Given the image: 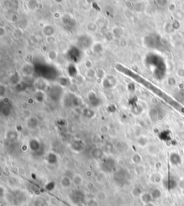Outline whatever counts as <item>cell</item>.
Returning <instances> with one entry per match:
<instances>
[{
	"label": "cell",
	"instance_id": "4",
	"mask_svg": "<svg viewBox=\"0 0 184 206\" xmlns=\"http://www.w3.org/2000/svg\"><path fill=\"white\" fill-rule=\"evenodd\" d=\"M169 160H170V162H171V164L174 166L180 165L181 163H182V158H181V156L179 155L178 153H176V152L171 153Z\"/></svg>",
	"mask_w": 184,
	"mask_h": 206
},
{
	"label": "cell",
	"instance_id": "15",
	"mask_svg": "<svg viewBox=\"0 0 184 206\" xmlns=\"http://www.w3.org/2000/svg\"><path fill=\"white\" fill-rule=\"evenodd\" d=\"M86 188H87L88 190H92V189L94 188V184L92 182H88L87 183V185H86Z\"/></svg>",
	"mask_w": 184,
	"mask_h": 206
},
{
	"label": "cell",
	"instance_id": "16",
	"mask_svg": "<svg viewBox=\"0 0 184 206\" xmlns=\"http://www.w3.org/2000/svg\"><path fill=\"white\" fill-rule=\"evenodd\" d=\"M176 110H178L179 113H181V114H182V115H184V107H183V105H179L178 107L177 108Z\"/></svg>",
	"mask_w": 184,
	"mask_h": 206
},
{
	"label": "cell",
	"instance_id": "14",
	"mask_svg": "<svg viewBox=\"0 0 184 206\" xmlns=\"http://www.w3.org/2000/svg\"><path fill=\"white\" fill-rule=\"evenodd\" d=\"M87 206H99V201L97 199H91L87 202Z\"/></svg>",
	"mask_w": 184,
	"mask_h": 206
},
{
	"label": "cell",
	"instance_id": "12",
	"mask_svg": "<svg viewBox=\"0 0 184 206\" xmlns=\"http://www.w3.org/2000/svg\"><path fill=\"white\" fill-rule=\"evenodd\" d=\"M151 195H152V197L153 198V200H156V199H158L161 197V190H159V189H154L153 190H152L151 193Z\"/></svg>",
	"mask_w": 184,
	"mask_h": 206
},
{
	"label": "cell",
	"instance_id": "8",
	"mask_svg": "<svg viewBox=\"0 0 184 206\" xmlns=\"http://www.w3.org/2000/svg\"><path fill=\"white\" fill-rule=\"evenodd\" d=\"M47 200L42 197H38L33 201L32 206H47Z\"/></svg>",
	"mask_w": 184,
	"mask_h": 206
},
{
	"label": "cell",
	"instance_id": "10",
	"mask_svg": "<svg viewBox=\"0 0 184 206\" xmlns=\"http://www.w3.org/2000/svg\"><path fill=\"white\" fill-rule=\"evenodd\" d=\"M142 193H143L142 191V189H141L140 187H135L132 190V195L135 198H140Z\"/></svg>",
	"mask_w": 184,
	"mask_h": 206
},
{
	"label": "cell",
	"instance_id": "17",
	"mask_svg": "<svg viewBox=\"0 0 184 206\" xmlns=\"http://www.w3.org/2000/svg\"><path fill=\"white\" fill-rule=\"evenodd\" d=\"M143 206H155V205L153 203H148V204H145Z\"/></svg>",
	"mask_w": 184,
	"mask_h": 206
},
{
	"label": "cell",
	"instance_id": "11",
	"mask_svg": "<svg viewBox=\"0 0 184 206\" xmlns=\"http://www.w3.org/2000/svg\"><path fill=\"white\" fill-rule=\"evenodd\" d=\"M96 199L98 201H104L107 199V194L104 191L98 192L96 195Z\"/></svg>",
	"mask_w": 184,
	"mask_h": 206
},
{
	"label": "cell",
	"instance_id": "7",
	"mask_svg": "<svg viewBox=\"0 0 184 206\" xmlns=\"http://www.w3.org/2000/svg\"><path fill=\"white\" fill-rule=\"evenodd\" d=\"M177 186V182L175 179L169 177V178L166 179V182H165V187L168 189V190H173Z\"/></svg>",
	"mask_w": 184,
	"mask_h": 206
},
{
	"label": "cell",
	"instance_id": "2",
	"mask_svg": "<svg viewBox=\"0 0 184 206\" xmlns=\"http://www.w3.org/2000/svg\"><path fill=\"white\" fill-rule=\"evenodd\" d=\"M149 63L150 68H151L152 72L156 77L157 79H162L166 72V66L163 59L158 55L152 54Z\"/></svg>",
	"mask_w": 184,
	"mask_h": 206
},
{
	"label": "cell",
	"instance_id": "1",
	"mask_svg": "<svg viewBox=\"0 0 184 206\" xmlns=\"http://www.w3.org/2000/svg\"><path fill=\"white\" fill-rule=\"evenodd\" d=\"M115 68L119 71V72H120L122 73V74L127 75V77L132 78L135 81L143 85V86H144L145 87H146L147 89H150V91L153 92L155 94H156L157 96H158L159 98H161L162 100H164L166 103H168V105L172 106V107H173L174 109L178 108V106L181 105L180 103H178V102L175 100V99L171 98L169 95H168L166 92L162 91L161 89L158 88V87H157L156 86H155L154 84H152L151 82L147 81V80L144 79V78L140 77V75L135 74V72H132V71L128 69V68H126L125 66H123L122 65H117Z\"/></svg>",
	"mask_w": 184,
	"mask_h": 206
},
{
	"label": "cell",
	"instance_id": "9",
	"mask_svg": "<svg viewBox=\"0 0 184 206\" xmlns=\"http://www.w3.org/2000/svg\"><path fill=\"white\" fill-rule=\"evenodd\" d=\"M83 181V178L80 174H75L72 178V183L75 186H80L82 184Z\"/></svg>",
	"mask_w": 184,
	"mask_h": 206
},
{
	"label": "cell",
	"instance_id": "6",
	"mask_svg": "<svg viewBox=\"0 0 184 206\" xmlns=\"http://www.w3.org/2000/svg\"><path fill=\"white\" fill-rule=\"evenodd\" d=\"M60 183H61V185L62 188H63L65 189L68 188L71 186V184H73L72 179H71L70 177L68 176H64L61 178Z\"/></svg>",
	"mask_w": 184,
	"mask_h": 206
},
{
	"label": "cell",
	"instance_id": "13",
	"mask_svg": "<svg viewBox=\"0 0 184 206\" xmlns=\"http://www.w3.org/2000/svg\"><path fill=\"white\" fill-rule=\"evenodd\" d=\"M150 180L152 182H154V183H159V182H161L162 180V177L157 173L154 174L151 177V179H150Z\"/></svg>",
	"mask_w": 184,
	"mask_h": 206
},
{
	"label": "cell",
	"instance_id": "5",
	"mask_svg": "<svg viewBox=\"0 0 184 206\" xmlns=\"http://www.w3.org/2000/svg\"><path fill=\"white\" fill-rule=\"evenodd\" d=\"M141 202L143 203V205L148 204V203H152L153 200V198L152 197V195L150 193H143L140 197Z\"/></svg>",
	"mask_w": 184,
	"mask_h": 206
},
{
	"label": "cell",
	"instance_id": "3",
	"mask_svg": "<svg viewBox=\"0 0 184 206\" xmlns=\"http://www.w3.org/2000/svg\"><path fill=\"white\" fill-rule=\"evenodd\" d=\"M68 198L70 199L73 204H81L84 199V195L82 192L79 190H74L68 195Z\"/></svg>",
	"mask_w": 184,
	"mask_h": 206
}]
</instances>
